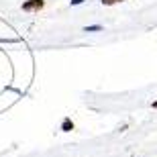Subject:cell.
Instances as JSON below:
<instances>
[{
	"instance_id": "cell-2",
	"label": "cell",
	"mask_w": 157,
	"mask_h": 157,
	"mask_svg": "<svg viewBox=\"0 0 157 157\" xmlns=\"http://www.w3.org/2000/svg\"><path fill=\"white\" fill-rule=\"evenodd\" d=\"M74 121H71V117H63V121H61V124H59V131L61 133H71L74 131Z\"/></svg>"
},
{
	"instance_id": "cell-6",
	"label": "cell",
	"mask_w": 157,
	"mask_h": 157,
	"mask_svg": "<svg viewBox=\"0 0 157 157\" xmlns=\"http://www.w3.org/2000/svg\"><path fill=\"white\" fill-rule=\"evenodd\" d=\"M151 106H153V108H157V100H155V102H153V104H151Z\"/></svg>"
},
{
	"instance_id": "cell-3",
	"label": "cell",
	"mask_w": 157,
	"mask_h": 157,
	"mask_svg": "<svg viewBox=\"0 0 157 157\" xmlns=\"http://www.w3.org/2000/svg\"><path fill=\"white\" fill-rule=\"evenodd\" d=\"M104 29V27H102V25H90V27H86V33H98V31H102Z\"/></svg>"
},
{
	"instance_id": "cell-5",
	"label": "cell",
	"mask_w": 157,
	"mask_h": 157,
	"mask_svg": "<svg viewBox=\"0 0 157 157\" xmlns=\"http://www.w3.org/2000/svg\"><path fill=\"white\" fill-rule=\"evenodd\" d=\"M84 2H86V0H70L71 6H80V4H84Z\"/></svg>"
},
{
	"instance_id": "cell-4",
	"label": "cell",
	"mask_w": 157,
	"mask_h": 157,
	"mask_svg": "<svg viewBox=\"0 0 157 157\" xmlns=\"http://www.w3.org/2000/svg\"><path fill=\"white\" fill-rule=\"evenodd\" d=\"M104 6H112V4H118V2H124V0H100Z\"/></svg>"
},
{
	"instance_id": "cell-1",
	"label": "cell",
	"mask_w": 157,
	"mask_h": 157,
	"mask_svg": "<svg viewBox=\"0 0 157 157\" xmlns=\"http://www.w3.org/2000/svg\"><path fill=\"white\" fill-rule=\"evenodd\" d=\"M45 0H25L23 4H21V8H23V12H39L45 8Z\"/></svg>"
}]
</instances>
